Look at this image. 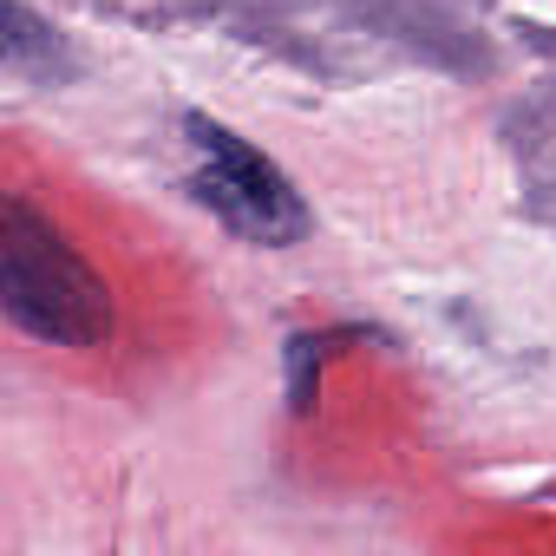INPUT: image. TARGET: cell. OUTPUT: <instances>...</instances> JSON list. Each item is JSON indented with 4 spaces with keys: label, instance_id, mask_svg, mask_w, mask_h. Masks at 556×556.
<instances>
[{
    "label": "cell",
    "instance_id": "1",
    "mask_svg": "<svg viewBox=\"0 0 556 556\" xmlns=\"http://www.w3.org/2000/svg\"><path fill=\"white\" fill-rule=\"evenodd\" d=\"M0 302L14 328L53 348H99L112 334V289L27 197L0 210Z\"/></svg>",
    "mask_w": 556,
    "mask_h": 556
},
{
    "label": "cell",
    "instance_id": "2",
    "mask_svg": "<svg viewBox=\"0 0 556 556\" xmlns=\"http://www.w3.org/2000/svg\"><path fill=\"white\" fill-rule=\"evenodd\" d=\"M190 144H197V157H203L197 190H203V203H210L223 223H236L242 236L275 242V249H282V242H302L308 203H302V190L275 170L255 144H242L236 131L210 125L203 112H190Z\"/></svg>",
    "mask_w": 556,
    "mask_h": 556
}]
</instances>
